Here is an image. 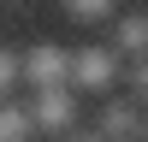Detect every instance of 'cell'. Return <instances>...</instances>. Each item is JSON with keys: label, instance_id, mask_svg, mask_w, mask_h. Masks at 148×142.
<instances>
[{"label": "cell", "instance_id": "10", "mask_svg": "<svg viewBox=\"0 0 148 142\" xmlns=\"http://www.w3.org/2000/svg\"><path fill=\"white\" fill-rule=\"evenodd\" d=\"M59 142H107V136H101V130H95V124H77V130H71V136H59Z\"/></svg>", "mask_w": 148, "mask_h": 142}, {"label": "cell", "instance_id": "3", "mask_svg": "<svg viewBox=\"0 0 148 142\" xmlns=\"http://www.w3.org/2000/svg\"><path fill=\"white\" fill-rule=\"evenodd\" d=\"M36 89H71V47H59V42L24 47V95H36Z\"/></svg>", "mask_w": 148, "mask_h": 142}, {"label": "cell", "instance_id": "11", "mask_svg": "<svg viewBox=\"0 0 148 142\" xmlns=\"http://www.w3.org/2000/svg\"><path fill=\"white\" fill-rule=\"evenodd\" d=\"M142 142H148V113H142Z\"/></svg>", "mask_w": 148, "mask_h": 142}, {"label": "cell", "instance_id": "7", "mask_svg": "<svg viewBox=\"0 0 148 142\" xmlns=\"http://www.w3.org/2000/svg\"><path fill=\"white\" fill-rule=\"evenodd\" d=\"M24 89V47H0V101Z\"/></svg>", "mask_w": 148, "mask_h": 142}, {"label": "cell", "instance_id": "9", "mask_svg": "<svg viewBox=\"0 0 148 142\" xmlns=\"http://www.w3.org/2000/svg\"><path fill=\"white\" fill-rule=\"evenodd\" d=\"M119 89H125L130 101L148 106V53H142V59H125V83H119Z\"/></svg>", "mask_w": 148, "mask_h": 142}, {"label": "cell", "instance_id": "6", "mask_svg": "<svg viewBox=\"0 0 148 142\" xmlns=\"http://www.w3.org/2000/svg\"><path fill=\"white\" fill-rule=\"evenodd\" d=\"M42 130H36V118H30V106L12 95V101H0V142H36Z\"/></svg>", "mask_w": 148, "mask_h": 142}, {"label": "cell", "instance_id": "4", "mask_svg": "<svg viewBox=\"0 0 148 142\" xmlns=\"http://www.w3.org/2000/svg\"><path fill=\"white\" fill-rule=\"evenodd\" d=\"M142 101H130L125 89L107 95V101H95V130H101L107 142H142Z\"/></svg>", "mask_w": 148, "mask_h": 142}, {"label": "cell", "instance_id": "5", "mask_svg": "<svg viewBox=\"0 0 148 142\" xmlns=\"http://www.w3.org/2000/svg\"><path fill=\"white\" fill-rule=\"evenodd\" d=\"M107 42H113L125 59H142V53H148V6H119Z\"/></svg>", "mask_w": 148, "mask_h": 142}, {"label": "cell", "instance_id": "8", "mask_svg": "<svg viewBox=\"0 0 148 142\" xmlns=\"http://www.w3.org/2000/svg\"><path fill=\"white\" fill-rule=\"evenodd\" d=\"M77 24H113L119 18V0H59Z\"/></svg>", "mask_w": 148, "mask_h": 142}, {"label": "cell", "instance_id": "1", "mask_svg": "<svg viewBox=\"0 0 148 142\" xmlns=\"http://www.w3.org/2000/svg\"><path fill=\"white\" fill-rule=\"evenodd\" d=\"M119 83H125V53H119L113 42H83L71 47V89L83 95V101H107V95H119Z\"/></svg>", "mask_w": 148, "mask_h": 142}, {"label": "cell", "instance_id": "2", "mask_svg": "<svg viewBox=\"0 0 148 142\" xmlns=\"http://www.w3.org/2000/svg\"><path fill=\"white\" fill-rule=\"evenodd\" d=\"M24 106H30V118H36V130L42 136H71L77 130V118H83V95L77 89H36V95H24Z\"/></svg>", "mask_w": 148, "mask_h": 142}]
</instances>
